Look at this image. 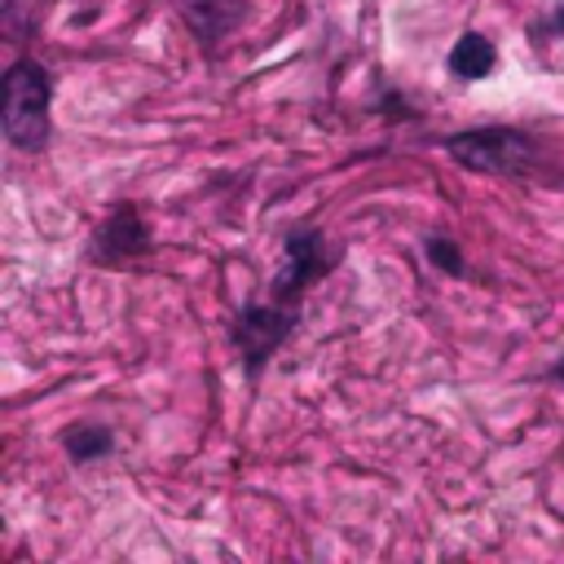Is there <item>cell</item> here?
I'll use <instances>...</instances> for the list:
<instances>
[{
	"label": "cell",
	"mask_w": 564,
	"mask_h": 564,
	"mask_svg": "<svg viewBox=\"0 0 564 564\" xmlns=\"http://www.w3.org/2000/svg\"><path fill=\"white\" fill-rule=\"evenodd\" d=\"M48 101H53V79L40 62H13L4 70L0 119L18 150H40L48 141Z\"/></svg>",
	"instance_id": "obj_1"
},
{
	"label": "cell",
	"mask_w": 564,
	"mask_h": 564,
	"mask_svg": "<svg viewBox=\"0 0 564 564\" xmlns=\"http://www.w3.org/2000/svg\"><path fill=\"white\" fill-rule=\"evenodd\" d=\"M445 150L471 167V172H489V176H511V172H524L538 154L533 137L516 132V128H471V132H458L445 141Z\"/></svg>",
	"instance_id": "obj_2"
},
{
	"label": "cell",
	"mask_w": 564,
	"mask_h": 564,
	"mask_svg": "<svg viewBox=\"0 0 564 564\" xmlns=\"http://www.w3.org/2000/svg\"><path fill=\"white\" fill-rule=\"evenodd\" d=\"M295 313H300V304L273 300V295H269V304H251V308L238 313V322H234V344H238V352H242L247 375H260V370H264V361L278 352V344L295 330Z\"/></svg>",
	"instance_id": "obj_3"
},
{
	"label": "cell",
	"mask_w": 564,
	"mask_h": 564,
	"mask_svg": "<svg viewBox=\"0 0 564 564\" xmlns=\"http://www.w3.org/2000/svg\"><path fill=\"white\" fill-rule=\"evenodd\" d=\"M339 264V247H330L317 229H291L286 234V273L273 278V300L300 304V291L308 282H322Z\"/></svg>",
	"instance_id": "obj_4"
},
{
	"label": "cell",
	"mask_w": 564,
	"mask_h": 564,
	"mask_svg": "<svg viewBox=\"0 0 564 564\" xmlns=\"http://www.w3.org/2000/svg\"><path fill=\"white\" fill-rule=\"evenodd\" d=\"M150 247V229L137 207H115L106 225L93 234V260L97 264H128Z\"/></svg>",
	"instance_id": "obj_5"
},
{
	"label": "cell",
	"mask_w": 564,
	"mask_h": 564,
	"mask_svg": "<svg viewBox=\"0 0 564 564\" xmlns=\"http://www.w3.org/2000/svg\"><path fill=\"white\" fill-rule=\"evenodd\" d=\"M494 62H498V53H494V44H489L480 31L458 35V44L449 48V70L463 75V79H480V75H489Z\"/></svg>",
	"instance_id": "obj_6"
},
{
	"label": "cell",
	"mask_w": 564,
	"mask_h": 564,
	"mask_svg": "<svg viewBox=\"0 0 564 564\" xmlns=\"http://www.w3.org/2000/svg\"><path fill=\"white\" fill-rule=\"evenodd\" d=\"M62 445H66V454H70L75 463H88V458H106L110 445H115V436H110V427H101V423H79V427H70V432L62 436Z\"/></svg>",
	"instance_id": "obj_7"
},
{
	"label": "cell",
	"mask_w": 564,
	"mask_h": 564,
	"mask_svg": "<svg viewBox=\"0 0 564 564\" xmlns=\"http://www.w3.org/2000/svg\"><path fill=\"white\" fill-rule=\"evenodd\" d=\"M427 260L436 264V269H445V273H463V256H458V247L449 242V238H427Z\"/></svg>",
	"instance_id": "obj_8"
},
{
	"label": "cell",
	"mask_w": 564,
	"mask_h": 564,
	"mask_svg": "<svg viewBox=\"0 0 564 564\" xmlns=\"http://www.w3.org/2000/svg\"><path fill=\"white\" fill-rule=\"evenodd\" d=\"M551 379H555V383H564V352L555 357V366H551Z\"/></svg>",
	"instance_id": "obj_9"
}]
</instances>
